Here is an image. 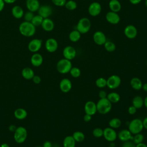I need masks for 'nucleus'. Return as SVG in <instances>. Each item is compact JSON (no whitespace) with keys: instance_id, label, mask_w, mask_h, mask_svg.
<instances>
[{"instance_id":"16","label":"nucleus","mask_w":147,"mask_h":147,"mask_svg":"<svg viewBox=\"0 0 147 147\" xmlns=\"http://www.w3.org/2000/svg\"><path fill=\"white\" fill-rule=\"evenodd\" d=\"M106 20L108 22L113 25H116L120 21V17L118 13L110 11L106 14Z\"/></svg>"},{"instance_id":"12","label":"nucleus","mask_w":147,"mask_h":147,"mask_svg":"<svg viewBox=\"0 0 147 147\" xmlns=\"http://www.w3.org/2000/svg\"><path fill=\"white\" fill-rule=\"evenodd\" d=\"M123 32L125 36L129 39L135 38L138 33L136 27L133 25H128L125 26Z\"/></svg>"},{"instance_id":"15","label":"nucleus","mask_w":147,"mask_h":147,"mask_svg":"<svg viewBox=\"0 0 147 147\" xmlns=\"http://www.w3.org/2000/svg\"><path fill=\"white\" fill-rule=\"evenodd\" d=\"M37 11L38 15L41 16L43 18H47L51 16L52 13V9L49 5H43L41 6L40 5Z\"/></svg>"},{"instance_id":"5","label":"nucleus","mask_w":147,"mask_h":147,"mask_svg":"<svg viewBox=\"0 0 147 147\" xmlns=\"http://www.w3.org/2000/svg\"><path fill=\"white\" fill-rule=\"evenodd\" d=\"M91 21L87 17H83L80 18L76 25V30H78L81 34H85L89 32L91 29Z\"/></svg>"},{"instance_id":"41","label":"nucleus","mask_w":147,"mask_h":147,"mask_svg":"<svg viewBox=\"0 0 147 147\" xmlns=\"http://www.w3.org/2000/svg\"><path fill=\"white\" fill-rule=\"evenodd\" d=\"M34 16V15L33 12L28 11H26L25 13H24L23 17H24V19L25 21L31 22V21H32V18H33Z\"/></svg>"},{"instance_id":"26","label":"nucleus","mask_w":147,"mask_h":147,"mask_svg":"<svg viewBox=\"0 0 147 147\" xmlns=\"http://www.w3.org/2000/svg\"><path fill=\"white\" fill-rule=\"evenodd\" d=\"M14 115L16 118H17V119L22 120L26 118L28 115V113L26 110L23 108H18L14 111Z\"/></svg>"},{"instance_id":"61","label":"nucleus","mask_w":147,"mask_h":147,"mask_svg":"<svg viewBox=\"0 0 147 147\" xmlns=\"http://www.w3.org/2000/svg\"><path fill=\"white\" fill-rule=\"evenodd\" d=\"M146 65H147V60H146Z\"/></svg>"},{"instance_id":"6","label":"nucleus","mask_w":147,"mask_h":147,"mask_svg":"<svg viewBox=\"0 0 147 147\" xmlns=\"http://www.w3.org/2000/svg\"><path fill=\"white\" fill-rule=\"evenodd\" d=\"M128 127V130L132 134L140 133L144 129L142 121L138 118L134 119L129 122Z\"/></svg>"},{"instance_id":"56","label":"nucleus","mask_w":147,"mask_h":147,"mask_svg":"<svg viewBox=\"0 0 147 147\" xmlns=\"http://www.w3.org/2000/svg\"><path fill=\"white\" fill-rule=\"evenodd\" d=\"M144 105H145V107L147 109V96L145 97V99H144Z\"/></svg>"},{"instance_id":"30","label":"nucleus","mask_w":147,"mask_h":147,"mask_svg":"<svg viewBox=\"0 0 147 147\" xmlns=\"http://www.w3.org/2000/svg\"><path fill=\"white\" fill-rule=\"evenodd\" d=\"M132 103L137 109H141L144 105V99L140 96H136L132 100Z\"/></svg>"},{"instance_id":"21","label":"nucleus","mask_w":147,"mask_h":147,"mask_svg":"<svg viewBox=\"0 0 147 147\" xmlns=\"http://www.w3.org/2000/svg\"><path fill=\"white\" fill-rule=\"evenodd\" d=\"M41 26L44 30L46 32H51L55 28V24L51 18H44Z\"/></svg>"},{"instance_id":"27","label":"nucleus","mask_w":147,"mask_h":147,"mask_svg":"<svg viewBox=\"0 0 147 147\" xmlns=\"http://www.w3.org/2000/svg\"><path fill=\"white\" fill-rule=\"evenodd\" d=\"M63 147H75L76 141L72 136L65 137L63 142Z\"/></svg>"},{"instance_id":"22","label":"nucleus","mask_w":147,"mask_h":147,"mask_svg":"<svg viewBox=\"0 0 147 147\" xmlns=\"http://www.w3.org/2000/svg\"><path fill=\"white\" fill-rule=\"evenodd\" d=\"M43 62V57L42 55L37 52L34 53L30 57V63L34 67L40 66Z\"/></svg>"},{"instance_id":"37","label":"nucleus","mask_w":147,"mask_h":147,"mask_svg":"<svg viewBox=\"0 0 147 147\" xmlns=\"http://www.w3.org/2000/svg\"><path fill=\"white\" fill-rule=\"evenodd\" d=\"M96 86L99 88H103L107 85V80L103 78H99L95 81Z\"/></svg>"},{"instance_id":"50","label":"nucleus","mask_w":147,"mask_h":147,"mask_svg":"<svg viewBox=\"0 0 147 147\" xmlns=\"http://www.w3.org/2000/svg\"><path fill=\"white\" fill-rule=\"evenodd\" d=\"M142 0H129V2L133 5H137L141 2Z\"/></svg>"},{"instance_id":"29","label":"nucleus","mask_w":147,"mask_h":147,"mask_svg":"<svg viewBox=\"0 0 147 147\" xmlns=\"http://www.w3.org/2000/svg\"><path fill=\"white\" fill-rule=\"evenodd\" d=\"M81 37V33L78 30H72L69 34V39L73 42L78 41Z\"/></svg>"},{"instance_id":"46","label":"nucleus","mask_w":147,"mask_h":147,"mask_svg":"<svg viewBox=\"0 0 147 147\" xmlns=\"http://www.w3.org/2000/svg\"><path fill=\"white\" fill-rule=\"evenodd\" d=\"M107 93L104 90H101L99 92V94H98V96L100 98V99L101 98H106L107 97Z\"/></svg>"},{"instance_id":"45","label":"nucleus","mask_w":147,"mask_h":147,"mask_svg":"<svg viewBox=\"0 0 147 147\" xmlns=\"http://www.w3.org/2000/svg\"><path fill=\"white\" fill-rule=\"evenodd\" d=\"M136 111H137V109L133 106H130L128 109V113L130 115L134 114L136 113Z\"/></svg>"},{"instance_id":"54","label":"nucleus","mask_w":147,"mask_h":147,"mask_svg":"<svg viewBox=\"0 0 147 147\" xmlns=\"http://www.w3.org/2000/svg\"><path fill=\"white\" fill-rule=\"evenodd\" d=\"M17 0H3V1L5 2V3H7V4H11L14 3Z\"/></svg>"},{"instance_id":"48","label":"nucleus","mask_w":147,"mask_h":147,"mask_svg":"<svg viewBox=\"0 0 147 147\" xmlns=\"http://www.w3.org/2000/svg\"><path fill=\"white\" fill-rule=\"evenodd\" d=\"M42 146L43 147H52V143L49 141H45L43 144Z\"/></svg>"},{"instance_id":"18","label":"nucleus","mask_w":147,"mask_h":147,"mask_svg":"<svg viewBox=\"0 0 147 147\" xmlns=\"http://www.w3.org/2000/svg\"><path fill=\"white\" fill-rule=\"evenodd\" d=\"M25 4L28 11L33 13L38 11L40 6V3L38 0H26Z\"/></svg>"},{"instance_id":"58","label":"nucleus","mask_w":147,"mask_h":147,"mask_svg":"<svg viewBox=\"0 0 147 147\" xmlns=\"http://www.w3.org/2000/svg\"><path fill=\"white\" fill-rule=\"evenodd\" d=\"M145 6L147 7V0H145Z\"/></svg>"},{"instance_id":"43","label":"nucleus","mask_w":147,"mask_h":147,"mask_svg":"<svg viewBox=\"0 0 147 147\" xmlns=\"http://www.w3.org/2000/svg\"><path fill=\"white\" fill-rule=\"evenodd\" d=\"M136 144L133 141H126L123 142L122 147H136Z\"/></svg>"},{"instance_id":"34","label":"nucleus","mask_w":147,"mask_h":147,"mask_svg":"<svg viewBox=\"0 0 147 147\" xmlns=\"http://www.w3.org/2000/svg\"><path fill=\"white\" fill-rule=\"evenodd\" d=\"M105 49L109 52H114L116 49L115 44L111 41H106V42L104 44Z\"/></svg>"},{"instance_id":"11","label":"nucleus","mask_w":147,"mask_h":147,"mask_svg":"<svg viewBox=\"0 0 147 147\" xmlns=\"http://www.w3.org/2000/svg\"><path fill=\"white\" fill-rule=\"evenodd\" d=\"M45 47L48 52L50 53L55 52L58 48V42L55 38H49L45 41Z\"/></svg>"},{"instance_id":"53","label":"nucleus","mask_w":147,"mask_h":147,"mask_svg":"<svg viewBox=\"0 0 147 147\" xmlns=\"http://www.w3.org/2000/svg\"><path fill=\"white\" fill-rule=\"evenodd\" d=\"M136 147H147V145L145 144H144V143L141 142V143L136 144Z\"/></svg>"},{"instance_id":"32","label":"nucleus","mask_w":147,"mask_h":147,"mask_svg":"<svg viewBox=\"0 0 147 147\" xmlns=\"http://www.w3.org/2000/svg\"><path fill=\"white\" fill-rule=\"evenodd\" d=\"M122 122L120 119L118 118H114L110 120L109 122V126L113 129H117L121 125Z\"/></svg>"},{"instance_id":"3","label":"nucleus","mask_w":147,"mask_h":147,"mask_svg":"<svg viewBox=\"0 0 147 147\" xmlns=\"http://www.w3.org/2000/svg\"><path fill=\"white\" fill-rule=\"evenodd\" d=\"M72 67V64L71 60L65 58L59 60L56 64L57 71L62 74H65L69 72Z\"/></svg>"},{"instance_id":"25","label":"nucleus","mask_w":147,"mask_h":147,"mask_svg":"<svg viewBox=\"0 0 147 147\" xmlns=\"http://www.w3.org/2000/svg\"><path fill=\"white\" fill-rule=\"evenodd\" d=\"M21 75L24 79L26 80H30L32 79L33 77L34 76V72L31 68L25 67L22 69L21 71Z\"/></svg>"},{"instance_id":"28","label":"nucleus","mask_w":147,"mask_h":147,"mask_svg":"<svg viewBox=\"0 0 147 147\" xmlns=\"http://www.w3.org/2000/svg\"><path fill=\"white\" fill-rule=\"evenodd\" d=\"M130 85L134 90H140L142 88V83L139 78H133L130 80Z\"/></svg>"},{"instance_id":"19","label":"nucleus","mask_w":147,"mask_h":147,"mask_svg":"<svg viewBox=\"0 0 147 147\" xmlns=\"http://www.w3.org/2000/svg\"><path fill=\"white\" fill-rule=\"evenodd\" d=\"M59 87L60 90L63 92H68L72 88L71 81L68 78L63 79L59 84Z\"/></svg>"},{"instance_id":"17","label":"nucleus","mask_w":147,"mask_h":147,"mask_svg":"<svg viewBox=\"0 0 147 147\" xmlns=\"http://www.w3.org/2000/svg\"><path fill=\"white\" fill-rule=\"evenodd\" d=\"M84 111L86 114H89L91 116L94 115L97 111L96 105L95 103L91 100L87 101L84 105Z\"/></svg>"},{"instance_id":"51","label":"nucleus","mask_w":147,"mask_h":147,"mask_svg":"<svg viewBox=\"0 0 147 147\" xmlns=\"http://www.w3.org/2000/svg\"><path fill=\"white\" fill-rule=\"evenodd\" d=\"M142 123H143L144 128L147 130V117L144 119V120L142 121Z\"/></svg>"},{"instance_id":"4","label":"nucleus","mask_w":147,"mask_h":147,"mask_svg":"<svg viewBox=\"0 0 147 147\" xmlns=\"http://www.w3.org/2000/svg\"><path fill=\"white\" fill-rule=\"evenodd\" d=\"M28 136V131L25 127L18 126L14 132V139L18 144H22L25 141Z\"/></svg>"},{"instance_id":"35","label":"nucleus","mask_w":147,"mask_h":147,"mask_svg":"<svg viewBox=\"0 0 147 147\" xmlns=\"http://www.w3.org/2000/svg\"><path fill=\"white\" fill-rule=\"evenodd\" d=\"M43 20H44V18L41 16H40V15L37 14V15L34 16V17L32 18V20L30 22L35 27H37V26H40L41 25V23H42Z\"/></svg>"},{"instance_id":"10","label":"nucleus","mask_w":147,"mask_h":147,"mask_svg":"<svg viewBox=\"0 0 147 147\" xmlns=\"http://www.w3.org/2000/svg\"><path fill=\"white\" fill-rule=\"evenodd\" d=\"M101 10V5L98 2H93L91 3L88 8V13L92 17H96L98 16L100 13Z\"/></svg>"},{"instance_id":"49","label":"nucleus","mask_w":147,"mask_h":147,"mask_svg":"<svg viewBox=\"0 0 147 147\" xmlns=\"http://www.w3.org/2000/svg\"><path fill=\"white\" fill-rule=\"evenodd\" d=\"M5 3L3 0H0V12L2 11L5 7Z\"/></svg>"},{"instance_id":"31","label":"nucleus","mask_w":147,"mask_h":147,"mask_svg":"<svg viewBox=\"0 0 147 147\" xmlns=\"http://www.w3.org/2000/svg\"><path fill=\"white\" fill-rule=\"evenodd\" d=\"M111 103H115L119 101L120 95L115 92H111L107 94L106 97Z\"/></svg>"},{"instance_id":"40","label":"nucleus","mask_w":147,"mask_h":147,"mask_svg":"<svg viewBox=\"0 0 147 147\" xmlns=\"http://www.w3.org/2000/svg\"><path fill=\"white\" fill-rule=\"evenodd\" d=\"M92 135L96 138H100L103 135V130L99 127L95 128L92 131Z\"/></svg>"},{"instance_id":"52","label":"nucleus","mask_w":147,"mask_h":147,"mask_svg":"<svg viewBox=\"0 0 147 147\" xmlns=\"http://www.w3.org/2000/svg\"><path fill=\"white\" fill-rule=\"evenodd\" d=\"M16 127L15 125H11L9 126V129L10 131H12V132H14V131L16 130Z\"/></svg>"},{"instance_id":"20","label":"nucleus","mask_w":147,"mask_h":147,"mask_svg":"<svg viewBox=\"0 0 147 147\" xmlns=\"http://www.w3.org/2000/svg\"><path fill=\"white\" fill-rule=\"evenodd\" d=\"M117 137L121 141L125 142L129 140H132L133 136L129 130L123 129L121 130L117 134Z\"/></svg>"},{"instance_id":"47","label":"nucleus","mask_w":147,"mask_h":147,"mask_svg":"<svg viewBox=\"0 0 147 147\" xmlns=\"http://www.w3.org/2000/svg\"><path fill=\"white\" fill-rule=\"evenodd\" d=\"M83 120H84V121H85L86 122L90 121L91 120V115L86 114L83 117Z\"/></svg>"},{"instance_id":"44","label":"nucleus","mask_w":147,"mask_h":147,"mask_svg":"<svg viewBox=\"0 0 147 147\" xmlns=\"http://www.w3.org/2000/svg\"><path fill=\"white\" fill-rule=\"evenodd\" d=\"M32 80L35 84H39L41 81V78L40 76L34 75V76L32 78Z\"/></svg>"},{"instance_id":"33","label":"nucleus","mask_w":147,"mask_h":147,"mask_svg":"<svg viewBox=\"0 0 147 147\" xmlns=\"http://www.w3.org/2000/svg\"><path fill=\"white\" fill-rule=\"evenodd\" d=\"M74 138V139L75 140V141L76 142H82L85 139V136L84 134V133L80 131H75L72 136Z\"/></svg>"},{"instance_id":"42","label":"nucleus","mask_w":147,"mask_h":147,"mask_svg":"<svg viewBox=\"0 0 147 147\" xmlns=\"http://www.w3.org/2000/svg\"><path fill=\"white\" fill-rule=\"evenodd\" d=\"M51 1L53 5L59 7L64 6L67 2V0H51Z\"/></svg>"},{"instance_id":"23","label":"nucleus","mask_w":147,"mask_h":147,"mask_svg":"<svg viewBox=\"0 0 147 147\" xmlns=\"http://www.w3.org/2000/svg\"><path fill=\"white\" fill-rule=\"evenodd\" d=\"M11 12L12 16L16 19H20L22 18L24 14L23 9L18 5L14 6L11 9Z\"/></svg>"},{"instance_id":"55","label":"nucleus","mask_w":147,"mask_h":147,"mask_svg":"<svg viewBox=\"0 0 147 147\" xmlns=\"http://www.w3.org/2000/svg\"><path fill=\"white\" fill-rule=\"evenodd\" d=\"M142 88L143 89L144 91L147 92V83H144V84H142Z\"/></svg>"},{"instance_id":"8","label":"nucleus","mask_w":147,"mask_h":147,"mask_svg":"<svg viewBox=\"0 0 147 147\" xmlns=\"http://www.w3.org/2000/svg\"><path fill=\"white\" fill-rule=\"evenodd\" d=\"M42 40L39 38H33L29 41L28 45L29 51L33 53L37 52L42 47Z\"/></svg>"},{"instance_id":"39","label":"nucleus","mask_w":147,"mask_h":147,"mask_svg":"<svg viewBox=\"0 0 147 147\" xmlns=\"http://www.w3.org/2000/svg\"><path fill=\"white\" fill-rule=\"evenodd\" d=\"M69 73L72 77L77 78L80 76L81 71L79 68L75 67H72V68L69 71Z\"/></svg>"},{"instance_id":"59","label":"nucleus","mask_w":147,"mask_h":147,"mask_svg":"<svg viewBox=\"0 0 147 147\" xmlns=\"http://www.w3.org/2000/svg\"><path fill=\"white\" fill-rule=\"evenodd\" d=\"M36 147H43V146H36Z\"/></svg>"},{"instance_id":"38","label":"nucleus","mask_w":147,"mask_h":147,"mask_svg":"<svg viewBox=\"0 0 147 147\" xmlns=\"http://www.w3.org/2000/svg\"><path fill=\"white\" fill-rule=\"evenodd\" d=\"M144 140V136L142 134H141V133L134 134V136H133V141L134 142V143L136 145L137 144L142 142V141Z\"/></svg>"},{"instance_id":"14","label":"nucleus","mask_w":147,"mask_h":147,"mask_svg":"<svg viewBox=\"0 0 147 147\" xmlns=\"http://www.w3.org/2000/svg\"><path fill=\"white\" fill-rule=\"evenodd\" d=\"M63 55L64 57L69 60L74 59L76 55V49L72 46H66L63 51Z\"/></svg>"},{"instance_id":"60","label":"nucleus","mask_w":147,"mask_h":147,"mask_svg":"<svg viewBox=\"0 0 147 147\" xmlns=\"http://www.w3.org/2000/svg\"><path fill=\"white\" fill-rule=\"evenodd\" d=\"M109 147H114V146H109Z\"/></svg>"},{"instance_id":"57","label":"nucleus","mask_w":147,"mask_h":147,"mask_svg":"<svg viewBox=\"0 0 147 147\" xmlns=\"http://www.w3.org/2000/svg\"><path fill=\"white\" fill-rule=\"evenodd\" d=\"M0 147H10V146H9V145L7 144H6V143H3V144H2L1 145Z\"/></svg>"},{"instance_id":"9","label":"nucleus","mask_w":147,"mask_h":147,"mask_svg":"<svg viewBox=\"0 0 147 147\" xmlns=\"http://www.w3.org/2000/svg\"><path fill=\"white\" fill-rule=\"evenodd\" d=\"M103 136L107 141L114 142L117 138V133L114 129L108 127L103 130Z\"/></svg>"},{"instance_id":"1","label":"nucleus","mask_w":147,"mask_h":147,"mask_svg":"<svg viewBox=\"0 0 147 147\" xmlns=\"http://www.w3.org/2000/svg\"><path fill=\"white\" fill-rule=\"evenodd\" d=\"M18 30L20 33L23 36L30 37L35 34L36 27H35L30 22L24 21L19 25Z\"/></svg>"},{"instance_id":"13","label":"nucleus","mask_w":147,"mask_h":147,"mask_svg":"<svg viewBox=\"0 0 147 147\" xmlns=\"http://www.w3.org/2000/svg\"><path fill=\"white\" fill-rule=\"evenodd\" d=\"M92 38L94 42L98 45H104V44L107 41L105 33L99 30L94 32Z\"/></svg>"},{"instance_id":"7","label":"nucleus","mask_w":147,"mask_h":147,"mask_svg":"<svg viewBox=\"0 0 147 147\" xmlns=\"http://www.w3.org/2000/svg\"><path fill=\"white\" fill-rule=\"evenodd\" d=\"M121 83V78L117 75H111L107 79V85L110 89H115L118 88Z\"/></svg>"},{"instance_id":"36","label":"nucleus","mask_w":147,"mask_h":147,"mask_svg":"<svg viewBox=\"0 0 147 147\" xmlns=\"http://www.w3.org/2000/svg\"><path fill=\"white\" fill-rule=\"evenodd\" d=\"M64 6L68 10H74L77 7V3L74 0H68L66 2Z\"/></svg>"},{"instance_id":"24","label":"nucleus","mask_w":147,"mask_h":147,"mask_svg":"<svg viewBox=\"0 0 147 147\" xmlns=\"http://www.w3.org/2000/svg\"><path fill=\"white\" fill-rule=\"evenodd\" d=\"M109 7L110 11L118 13L121 10L122 6L118 0H110L109 2Z\"/></svg>"},{"instance_id":"2","label":"nucleus","mask_w":147,"mask_h":147,"mask_svg":"<svg viewBox=\"0 0 147 147\" xmlns=\"http://www.w3.org/2000/svg\"><path fill=\"white\" fill-rule=\"evenodd\" d=\"M96 105L97 111L101 114H107L110 111L112 108V103L107 98L100 99Z\"/></svg>"}]
</instances>
